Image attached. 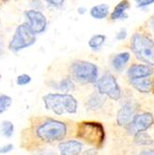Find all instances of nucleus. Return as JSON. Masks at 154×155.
Here are the masks:
<instances>
[{
  "label": "nucleus",
  "mask_w": 154,
  "mask_h": 155,
  "mask_svg": "<svg viewBox=\"0 0 154 155\" xmlns=\"http://www.w3.org/2000/svg\"><path fill=\"white\" fill-rule=\"evenodd\" d=\"M43 101L46 108L57 115H61L66 112L74 114L77 110L75 98L69 94H48L44 96Z\"/></svg>",
  "instance_id": "obj_1"
},
{
  "label": "nucleus",
  "mask_w": 154,
  "mask_h": 155,
  "mask_svg": "<svg viewBox=\"0 0 154 155\" xmlns=\"http://www.w3.org/2000/svg\"><path fill=\"white\" fill-rule=\"evenodd\" d=\"M67 127L62 122L48 119L42 123L36 129V136L45 142H55L63 139L66 136Z\"/></svg>",
  "instance_id": "obj_2"
},
{
  "label": "nucleus",
  "mask_w": 154,
  "mask_h": 155,
  "mask_svg": "<svg viewBox=\"0 0 154 155\" xmlns=\"http://www.w3.org/2000/svg\"><path fill=\"white\" fill-rule=\"evenodd\" d=\"M131 48L139 61L154 66V42L151 39L143 35L136 34L132 37Z\"/></svg>",
  "instance_id": "obj_3"
},
{
  "label": "nucleus",
  "mask_w": 154,
  "mask_h": 155,
  "mask_svg": "<svg viewBox=\"0 0 154 155\" xmlns=\"http://www.w3.org/2000/svg\"><path fill=\"white\" fill-rule=\"evenodd\" d=\"M77 136L93 146L100 147L105 133L101 124L96 122H84L79 125Z\"/></svg>",
  "instance_id": "obj_4"
},
{
  "label": "nucleus",
  "mask_w": 154,
  "mask_h": 155,
  "mask_svg": "<svg viewBox=\"0 0 154 155\" xmlns=\"http://www.w3.org/2000/svg\"><path fill=\"white\" fill-rule=\"evenodd\" d=\"M72 77L79 83L82 84H91L97 80V67L87 61H76L71 66Z\"/></svg>",
  "instance_id": "obj_5"
},
{
  "label": "nucleus",
  "mask_w": 154,
  "mask_h": 155,
  "mask_svg": "<svg viewBox=\"0 0 154 155\" xmlns=\"http://www.w3.org/2000/svg\"><path fill=\"white\" fill-rule=\"evenodd\" d=\"M34 42V34L30 30L27 23H23L17 27L8 48L12 51H19L21 49L32 46Z\"/></svg>",
  "instance_id": "obj_6"
},
{
  "label": "nucleus",
  "mask_w": 154,
  "mask_h": 155,
  "mask_svg": "<svg viewBox=\"0 0 154 155\" xmlns=\"http://www.w3.org/2000/svg\"><path fill=\"white\" fill-rule=\"evenodd\" d=\"M97 87L100 95H106L111 100L118 101L121 97V88L115 77L110 73H106L99 79Z\"/></svg>",
  "instance_id": "obj_7"
},
{
  "label": "nucleus",
  "mask_w": 154,
  "mask_h": 155,
  "mask_svg": "<svg viewBox=\"0 0 154 155\" xmlns=\"http://www.w3.org/2000/svg\"><path fill=\"white\" fill-rule=\"evenodd\" d=\"M25 17L28 20V26L34 34H40L44 32L47 27V19L43 13L37 10H28L25 11Z\"/></svg>",
  "instance_id": "obj_8"
},
{
  "label": "nucleus",
  "mask_w": 154,
  "mask_h": 155,
  "mask_svg": "<svg viewBox=\"0 0 154 155\" xmlns=\"http://www.w3.org/2000/svg\"><path fill=\"white\" fill-rule=\"evenodd\" d=\"M137 109V105L134 102L125 103L118 111L117 114V123L119 125H125L130 123Z\"/></svg>",
  "instance_id": "obj_9"
},
{
  "label": "nucleus",
  "mask_w": 154,
  "mask_h": 155,
  "mask_svg": "<svg viewBox=\"0 0 154 155\" xmlns=\"http://www.w3.org/2000/svg\"><path fill=\"white\" fill-rule=\"evenodd\" d=\"M154 118L151 114L146 112L142 114H137L133 119V128L138 133L149 129L153 124Z\"/></svg>",
  "instance_id": "obj_10"
},
{
  "label": "nucleus",
  "mask_w": 154,
  "mask_h": 155,
  "mask_svg": "<svg viewBox=\"0 0 154 155\" xmlns=\"http://www.w3.org/2000/svg\"><path fill=\"white\" fill-rule=\"evenodd\" d=\"M152 74H153V69L148 65H143V64L133 65L128 70V76L130 77V80L148 77Z\"/></svg>",
  "instance_id": "obj_11"
},
{
  "label": "nucleus",
  "mask_w": 154,
  "mask_h": 155,
  "mask_svg": "<svg viewBox=\"0 0 154 155\" xmlns=\"http://www.w3.org/2000/svg\"><path fill=\"white\" fill-rule=\"evenodd\" d=\"M83 148V144L77 140H68L59 145L61 155H78Z\"/></svg>",
  "instance_id": "obj_12"
},
{
  "label": "nucleus",
  "mask_w": 154,
  "mask_h": 155,
  "mask_svg": "<svg viewBox=\"0 0 154 155\" xmlns=\"http://www.w3.org/2000/svg\"><path fill=\"white\" fill-rule=\"evenodd\" d=\"M132 86L142 93H148L152 89V83L149 78H138V79H132L130 80Z\"/></svg>",
  "instance_id": "obj_13"
},
{
  "label": "nucleus",
  "mask_w": 154,
  "mask_h": 155,
  "mask_svg": "<svg viewBox=\"0 0 154 155\" xmlns=\"http://www.w3.org/2000/svg\"><path fill=\"white\" fill-rule=\"evenodd\" d=\"M130 59V54L128 52H123L120 53L117 56L113 58V66L116 70L117 72H121L122 70L124 68L125 64L127 63V61Z\"/></svg>",
  "instance_id": "obj_14"
},
{
  "label": "nucleus",
  "mask_w": 154,
  "mask_h": 155,
  "mask_svg": "<svg viewBox=\"0 0 154 155\" xmlns=\"http://www.w3.org/2000/svg\"><path fill=\"white\" fill-rule=\"evenodd\" d=\"M129 8V3L127 1H122L121 3H119L114 10L111 13V19L113 20H118L121 18H126L127 16L125 15V10Z\"/></svg>",
  "instance_id": "obj_15"
},
{
  "label": "nucleus",
  "mask_w": 154,
  "mask_h": 155,
  "mask_svg": "<svg viewBox=\"0 0 154 155\" xmlns=\"http://www.w3.org/2000/svg\"><path fill=\"white\" fill-rule=\"evenodd\" d=\"M108 13H109V6L105 4L95 6L91 8L90 11L91 16L95 19H99V20L106 18Z\"/></svg>",
  "instance_id": "obj_16"
},
{
  "label": "nucleus",
  "mask_w": 154,
  "mask_h": 155,
  "mask_svg": "<svg viewBox=\"0 0 154 155\" xmlns=\"http://www.w3.org/2000/svg\"><path fill=\"white\" fill-rule=\"evenodd\" d=\"M104 102H105V97H103L101 95L94 93L88 98L87 106L91 110H97V109H100L103 105Z\"/></svg>",
  "instance_id": "obj_17"
},
{
  "label": "nucleus",
  "mask_w": 154,
  "mask_h": 155,
  "mask_svg": "<svg viewBox=\"0 0 154 155\" xmlns=\"http://www.w3.org/2000/svg\"><path fill=\"white\" fill-rule=\"evenodd\" d=\"M135 142L140 146H149L153 143V140L148 134L144 132H138L135 136Z\"/></svg>",
  "instance_id": "obj_18"
},
{
  "label": "nucleus",
  "mask_w": 154,
  "mask_h": 155,
  "mask_svg": "<svg viewBox=\"0 0 154 155\" xmlns=\"http://www.w3.org/2000/svg\"><path fill=\"white\" fill-rule=\"evenodd\" d=\"M55 88H58V89H60L61 91H64V92H69L71 90H74V87L73 81L70 78H66V79L61 81L60 83L56 84Z\"/></svg>",
  "instance_id": "obj_19"
},
{
  "label": "nucleus",
  "mask_w": 154,
  "mask_h": 155,
  "mask_svg": "<svg viewBox=\"0 0 154 155\" xmlns=\"http://www.w3.org/2000/svg\"><path fill=\"white\" fill-rule=\"evenodd\" d=\"M0 131L4 137H10L14 131V125L9 121H3L1 125H0Z\"/></svg>",
  "instance_id": "obj_20"
},
{
  "label": "nucleus",
  "mask_w": 154,
  "mask_h": 155,
  "mask_svg": "<svg viewBox=\"0 0 154 155\" xmlns=\"http://www.w3.org/2000/svg\"><path fill=\"white\" fill-rule=\"evenodd\" d=\"M105 41V35H97L91 37V39L89 40V46L92 48H99Z\"/></svg>",
  "instance_id": "obj_21"
},
{
  "label": "nucleus",
  "mask_w": 154,
  "mask_h": 155,
  "mask_svg": "<svg viewBox=\"0 0 154 155\" xmlns=\"http://www.w3.org/2000/svg\"><path fill=\"white\" fill-rule=\"evenodd\" d=\"M11 97L7 95H0V114L6 111L11 105Z\"/></svg>",
  "instance_id": "obj_22"
},
{
  "label": "nucleus",
  "mask_w": 154,
  "mask_h": 155,
  "mask_svg": "<svg viewBox=\"0 0 154 155\" xmlns=\"http://www.w3.org/2000/svg\"><path fill=\"white\" fill-rule=\"evenodd\" d=\"M31 82V77L28 74H21L17 77V84L19 86H24Z\"/></svg>",
  "instance_id": "obj_23"
},
{
  "label": "nucleus",
  "mask_w": 154,
  "mask_h": 155,
  "mask_svg": "<svg viewBox=\"0 0 154 155\" xmlns=\"http://www.w3.org/2000/svg\"><path fill=\"white\" fill-rule=\"evenodd\" d=\"M12 150H13V145L12 144H7V145L0 147V153H8Z\"/></svg>",
  "instance_id": "obj_24"
},
{
  "label": "nucleus",
  "mask_w": 154,
  "mask_h": 155,
  "mask_svg": "<svg viewBox=\"0 0 154 155\" xmlns=\"http://www.w3.org/2000/svg\"><path fill=\"white\" fill-rule=\"evenodd\" d=\"M125 37H126V31H125V29H122L116 35V38L118 40H123Z\"/></svg>",
  "instance_id": "obj_25"
},
{
  "label": "nucleus",
  "mask_w": 154,
  "mask_h": 155,
  "mask_svg": "<svg viewBox=\"0 0 154 155\" xmlns=\"http://www.w3.org/2000/svg\"><path fill=\"white\" fill-rule=\"evenodd\" d=\"M48 6H53V7H61L64 4V1H47Z\"/></svg>",
  "instance_id": "obj_26"
},
{
  "label": "nucleus",
  "mask_w": 154,
  "mask_h": 155,
  "mask_svg": "<svg viewBox=\"0 0 154 155\" xmlns=\"http://www.w3.org/2000/svg\"><path fill=\"white\" fill-rule=\"evenodd\" d=\"M136 3H137L138 7H145L149 4L154 3V0H149V1H141V0H139V1H136Z\"/></svg>",
  "instance_id": "obj_27"
},
{
  "label": "nucleus",
  "mask_w": 154,
  "mask_h": 155,
  "mask_svg": "<svg viewBox=\"0 0 154 155\" xmlns=\"http://www.w3.org/2000/svg\"><path fill=\"white\" fill-rule=\"evenodd\" d=\"M139 155H154V150H143Z\"/></svg>",
  "instance_id": "obj_28"
},
{
  "label": "nucleus",
  "mask_w": 154,
  "mask_h": 155,
  "mask_svg": "<svg viewBox=\"0 0 154 155\" xmlns=\"http://www.w3.org/2000/svg\"><path fill=\"white\" fill-rule=\"evenodd\" d=\"M97 154V150H94V149H91V150H87L85 151V154L84 155H96Z\"/></svg>",
  "instance_id": "obj_29"
},
{
  "label": "nucleus",
  "mask_w": 154,
  "mask_h": 155,
  "mask_svg": "<svg viewBox=\"0 0 154 155\" xmlns=\"http://www.w3.org/2000/svg\"><path fill=\"white\" fill-rule=\"evenodd\" d=\"M2 52V48H1V42H0V54Z\"/></svg>",
  "instance_id": "obj_30"
},
{
  "label": "nucleus",
  "mask_w": 154,
  "mask_h": 155,
  "mask_svg": "<svg viewBox=\"0 0 154 155\" xmlns=\"http://www.w3.org/2000/svg\"><path fill=\"white\" fill-rule=\"evenodd\" d=\"M152 27H153V29H154V20H153V21H152Z\"/></svg>",
  "instance_id": "obj_31"
}]
</instances>
